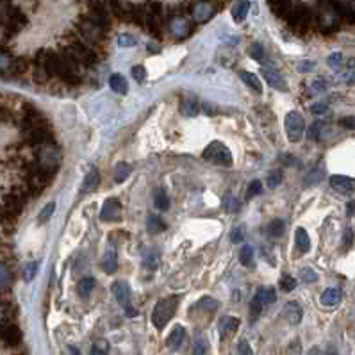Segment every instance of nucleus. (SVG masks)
<instances>
[{
	"mask_svg": "<svg viewBox=\"0 0 355 355\" xmlns=\"http://www.w3.org/2000/svg\"><path fill=\"white\" fill-rule=\"evenodd\" d=\"M64 55H68L70 59H74L77 64H86V66H93L99 61L95 49H91L89 45H86L79 38H74L64 47Z\"/></svg>",
	"mask_w": 355,
	"mask_h": 355,
	"instance_id": "nucleus-1",
	"label": "nucleus"
},
{
	"mask_svg": "<svg viewBox=\"0 0 355 355\" xmlns=\"http://www.w3.org/2000/svg\"><path fill=\"white\" fill-rule=\"evenodd\" d=\"M177 304V296H168V298L155 304L152 311V323L155 329H164L168 325V321L172 320V316L175 314Z\"/></svg>",
	"mask_w": 355,
	"mask_h": 355,
	"instance_id": "nucleus-2",
	"label": "nucleus"
},
{
	"mask_svg": "<svg viewBox=\"0 0 355 355\" xmlns=\"http://www.w3.org/2000/svg\"><path fill=\"white\" fill-rule=\"evenodd\" d=\"M77 30H79V34H80V38H82L84 43L89 45L91 49H93L95 45L102 43L104 34H105V30L102 29L100 25H97L95 22L89 20L88 16L80 18V22L77 24Z\"/></svg>",
	"mask_w": 355,
	"mask_h": 355,
	"instance_id": "nucleus-3",
	"label": "nucleus"
},
{
	"mask_svg": "<svg viewBox=\"0 0 355 355\" xmlns=\"http://www.w3.org/2000/svg\"><path fill=\"white\" fill-rule=\"evenodd\" d=\"M202 157L207 163L218 164V166H230L232 164V152L228 150L227 145L220 143V141H212L203 150Z\"/></svg>",
	"mask_w": 355,
	"mask_h": 355,
	"instance_id": "nucleus-4",
	"label": "nucleus"
},
{
	"mask_svg": "<svg viewBox=\"0 0 355 355\" xmlns=\"http://www.w3.org/2000/svg\"><path fill=\"white\" fill-rule=\"evenodd\" d=\"M284 127H286V136L291 143H298L304 134H305V122L302 118L300 113L291 111V113L286 114V122H284Z\"/></svg>",
	"mask_w": 355,
	"mask_h": 355,
	"instance_id": "nucleus-5",
	"label": "nucleus"
},
{
	"mask_svg": "<svg viewBox=\"0 0 355 355\" xmlns=\"http://www.w3.org/2000/svg\"><path fill=\"white\" fill-rule=\"evenodd\" d=\"M289 24H291L293 30H296L298 34H304L309 27H311V22H312V15L309 13L307 7L304 5H298L295 9L291 11V15H289Z\"/></svg>",
	"mask_w": 355,
	"mask_h": 355,
	"instance_id": "nucleus-6",
	"label": "nucleus"
},
{
	"mask_svg": "<svg viewBox=\"0 0 355 355\" xmlns=\"http://www.w3.org/2000/svg\"><path fill=\"white\" fill-rule=\"evenodd\" d=\"M111 291H113V296L116 298L120 305L124 307L125 312L128 316H136V311L132 309L130 305V287L125 280H116L113 282V286H111Z\"/></svg>",
	"mask_w": 355,
	"mask_h": 355,
	"instance_id": "nucleus-7",
	"label": "nucleus"
},
{
	"mask_svg": "<svg viewBox=\"0 0 355 355\" xmlns=\"http://www.w3.org/2000/svg\"><path fill=\"white\" fill-rule=\"evenodd\" d=\"M122 214V203L118 198H107L100 209V220L102 222H116Z\"/></svg>",
	"mask_w": 355,
	"mask_h": 355,
	"instance_id": "nucleus-8",
	"label": "nucleus"
},
{
	"mask_svg": "<svg viewBox=\"0 0 355 355\" xmlns=\"http://www.w3.org/2000/svg\"><path fill=\"white\" fill-rule=\"evenodd\" d=\"M170 27H172V34L177 40H184L191 32V24H189V20L184 15L173 16L172 22H170Z\"/></svg>",
	"mask_w": 355,
	"mask_h": 355,
	"instance_id": "nucleus-9",
	"label": "nucleus"
},
{
	"mask_svg": "<svg viewBox=\"0 0 355 355\" xmlns=\"http://www.w3.org/2000/svg\"><path fill=\"white\" fill-rule=\"evenodd\" d=\"M330 186L334 191L341 193V195H350L355 191V178L345 177V175H332Z\"/></svg>",
	"mask_w": 355,
	"mask_h": 355,
	"instance_id": "nucleus-10",
	"label": "nucleus"
},
{
	"mask_svg": "<svg viewBox=\"0 0 355 355\" xmlns=\"http://www.w3.org/2000/svg\"><path fill=\"white\" fill-rule=\"evenodd\" d=\"M261 74H262V77L268 80V84H270L272 88L279 89V91H286V89H287L286 80H284V77H282V75L279 74L277 70L270 68V66H262Z\"/></svg>",
	"mask_w": 355,
	"mask_h": 355,
	"instance_id": "nucleus-11",
	"label": "nucleus"
},
{
	"mask_svg": "<svg viewBox=\"0 0 355 355\" xmlns=\"http://www.w3.org/2000/svg\"><path fill=\"white\" fill-rule=\"evenodd\" d=\"M193 16H195V20L197 22H207L212 18V15H214V5L211 4V2H202V0H198L197 4L193 5L191 9Z\"/></svg>",
	"mask_w": 355,
	"mask_h": 355,
	"instance_id": "nucleus-12",
	"label": "nucleus"
},
{
	"mask_svg": "<svg viewBox=\"0 0 355 355\" xmlns=\"http://www.w3.org/2000/svg\"><path fill=\"white\" fill-rule=\"evenodd\" d=\"M282 314L286 318L291 325H298L302 321V316H304V311H302L300 304H296V302H287L284 309H282Z\"/></svg>",
	"mask_w": 355,
	"mask_h": 355,
	"instance_id": "nucleus-13",
	"label": "nucleus"
},
{
	"mask_svg": "<svg viewBox=\"0 0 355 355\" xmlns=\"http://www.w3.org/2000/svg\"><path fill=\"white\" fill-rule=\"evenodd\" d=\"M0 337H2V341H4L7 346H15L20 343L22 339V332L18 330V327L15 325H5L0 329Z\"/></svg>",
	"mask_w": 355,
	"mask_h": 355,
	"instance_id": "nucleus-14",
	"label": "nucleus"
},
{
	"mask_svg": "<svg viewBox=\"0 0 355 355\" xmlns=\"http://www.w3.org/2000/svg\"><path fill=\"white\" fill-rule=\"evenodd\" d=\"M118 268V257H116V250H114L113 245H109L107 250H105L104 257H102V270H104L107 275H113Z\"/></svg>",
	"mask_w": 355,
	"mask_h": 355,
	"instance_id": "nucleus-15",
	"label": "nucleus"
},
{
	"mask_svg": "<svg viewBox=\"0 0 355 355\" xmlns=\"http://www.w3.org/2000/svg\"><path fill=\"white\" fill-rule=\"evenodd\" d=\"M268 5H270V9H272L277 16H280V18H289V15H291L293 11L289 0H270Z\"/></svg>",
	"mask_w": 355,
	"mask_h": 355,
	"instance_id": "nucleus-16",
	"label": "nucleus"
},
{
	"mask_svg": "<svg viewBox=\"0 0 355 355\" xmlns=\"http://www.w3.org/2000/svg\"><path fill=\"white\" fill-rule=\"evenodd\" d=\"M184 337H186V330H184V327L175 325L173 327V330L170 332V335H168V339H166L168 348H172V350H178L180 345H182Z\"/></svg>",
	"mask_w": 355,
	"mask_h": 355,
	"instance_id": "nucleus-17",
	"label": "nucleus"
},
{
	"mask_svg": "<svg viewBox=\"0 0 355 355\" xmlns=\"http://www.w3.org/2000/svg\"><path fill=\"white\" fill-rule=\"evenodd\" d=\"M99 182H100V173L97 168H89L88 173H86V177H84V182H82V193H91L95 189L99 188Z\"/></svg>",
	"mask_w": 355,
	"mask_h": 355,
	"instance_id": "nucleus-18",
	"label": "nucleus"
},
{
	"mask_svg": "<svg viewBox=\"0 0 355 355\" xmlns=\"http://www.w3.org/2000/svg\"><path fill=\"white\" fill-rule=\"evenodd\" d=\"M295 241H296V248H298L300 254H307V252L311 250V237H309L305 228H302V227L296 228Z\"/></svg>",
	"mask_w": 355,
	"mask_h": 355,
	"instance_id": "nucleus-19",
	"label": "nucleus"
},
{
	"mask_svg": "<svg viewBox=\"0 0 355 355\" xmlns=\"http://www.w3.org/2000/svg\"><path fill=\"white\" fill-rule=\"evenodd\" d=\"M180 114L186 116V118H195V116L200 114V104H198L197 100L184 99L180 102Z\"/></svg>",
	"mask_w": 355,
	"mask_h": 355,
	"instance_id": "nucleus-20",
	"label": "nucleus"
},
{
	"mask_svg": "<svg viewBox=\"0 0 355 355\" xmlns=\"http://www.w3.org/2000/svg\"><path fill=\"white\" fill-rule=\"evenodd\" d=\"M321 304L325 307H334L341 302V289L337 287H330V289H325L323 295H321Z\"/></svg>",
	"mask_w": 355,
	"mask_h": 355,
	"instance_id": "nucleus-21",
	"label": "nucleus"
},
{
	"mask_svg": "<svg viewBox=\"0 0 355 355\" xmlns=\"http://www.w3.org/2000/svg\"><path fill=\"white\" fill-rule=\"evenodd\" d=\"M248 11H250V2L248 0H239L236 5H234V9H232V18L236 24H241L245 18H247Z\"/></svg>",
	"mask_w": 355,
	"mask_h": 355,
	"instance_id": "nucleus-22",
	"label": "nucleus"
},
{
	"mask_svg": "<svg viewBox=\"0 0 355 355\" xmlns=\"http://www.w3.org/2000/svg\"><path fill=\"white\" fill-rule=\"evenodd\" d=\"M239 77H241V80L245 84H247L248 88H252L255 93H261L262 91V84H261V79L257 77L255 74H252V72H239Z\"/></svg>",
	"mask_w": 355,
	"mask_h": 355,
	"instance_id": "nucleus-23",
	"label": "nucleus"
},
{
	"mask_svg": "<svg viewBox=\"0 0 355 355\" xmlns=\"http://www.w3.org/2000/svg\"><path fill=\"white\" fill-rule=\"evenodd\" d=\"M109 86H111V89H113L114 93H120V95L127 93V88H128L125 77L124 75H120V74L111 75V79H109Z\"/></svg>",
	"mask_w": 355,
	"mask_h": 355,
	"instance_id": "nucleus-24",
	"label": "nucleus"
},
{
	"mask_svg": "<svg viewBox=\"0 0 355 355\" xmlns=\"http://www.w3.org/2000/svg\"><path fill=\"white\" fill-rule=\"evenodd\" d=\"M239 329V320L230 316V318H225L222 321V327H220V330H222V337H228V335L236 334V330Z\"/></svg>",
	"mask_w": 355,
	"mask_h": 355,
	"instance_id": "nucleus-25",
	"label": "nucleus"
},
{
	"mask_svg": "<svg viewBox=\"0 0 355 355\" xmlns=\"http://www.w3.org/2000/svg\"><path fill=\"white\" fill-rule=\"evenodd\" d=\"M147 228L150 234H161V232L166 230V223L159 216H155V214H150L147 218Z\"/></svg>",
	"mask_w": 355,
	"mask_h": 355,
	"instance_id": "nucleus-26",
	"label": "nucleus"
},
{
	"mask_svg": "<svg viewBox=\"0 0 355 355\" xmlns=\"http://www.w3.org/2000/svg\"><path fill=\"white\" fill-rule=\"evenodd\" d=\"M93 287H95V279H91V277H84V279H80V280L77 282V293H79V296H82V298H88V296L93 293Z\"/></svg>",
	"mask_w": 355,
	"mask_h": 355,
	"instance_id": "nucleus-27",
	"label": "nucleus"
},
{
	"mask_svg": "<svg viewBox=\"0 0 355 355\" xmlns=\"http://www.w3.org/2000/svg\"><path fill=\"white\" fill-rule=\"evenodd\" d=\"M266 307V302H264V298H262V295H261V291L257 293L254 298H252V302H250V314H252V320H255L257 316L261 314L262 312V309Z\"/></svg>",
	"mask_w": 355,
	"mask_h": 355,
	"instance_id": "nucleus-28",
	"label": "nucleus"
},
{
	"mask_svg": "<svg viewBox=\"0 0 355 355\" xmlns=\"http://www.w3.org/2000/svg\"><path fill=\"white\" fill-rule=\"evenodd\" d=\"M130 172H132V166L127 163H118L116 164V168H114V180L116 182H125L128 178V175H130Z\"/></svg>",
	"mask_w": 355,
	"mask_h": 355,
	"instance_id": "nucleus-29",
	"label": "nucleus"
},
{
	"mask_svg": "<svg viewBox=\"0 0 355 355\" xmlns=\"http://www.w3.org/2000/svg\"><path fill=\"white\" fill-rule=\"evenodd\" d=\"M109 352H111V346H109L107 339H97L91 345L89 355H109Z\"/></svg>",
	"mask_w": 355,
	"mask_h": 355,
	"instance_id": "nucleus-30",
	"label": "nucleus"
},
{
	"mask_svg": "<svg viewBox=\"0 0 355 355\" xmlns=\"http://www.w3.org/2000/svg\"><path fill=\"white\" fill-rule=\"evenodd\" d=\"M153 205H155L159 211H166V209L170 207V198H168L166 191H164L163 188L159 189L157 195H155V202H153Z\"/></svg>",
	"mask_w": 355,
	"mask_h": 355,
	"instance_id": "nucleus-31",
	"label": "nucleus"
},
{
	"mask_svg": "<svg viewBox=\"0 0 355 355\" xmlns=\"http://www.w3.org/2000/svg\"><path fill=\"white\" fill-rule=\"evenodd\" d=\"M239 259H241L243 266H252V261H254V248L250 245H245L239 252Z\"/></svg>",
	"mask_w": 355,
	"mask_h": 355,
	"instance_id": "nucleus-32",
	"label": "nucleus"
},
{
	"mask_svg": "<svg viewBox=\"0 0 355 355\" xmlns=\"http://www.w3.org/2000/svg\"><path fill=\"white\" fill-rule=\"evenodd\" d=\"M250 55L254 57L255 61H259V63H266V54H264V49H262V45L255 43L250 47Z\"/></svg>",
	"mask_w": 355,
	"mask_h": 355,
	"instance_id": "nucleus-33",
	"label": "nucleus"
},
{
	"mask_svg": "<svg viewBox=\"0 0 355 355\" xmlns=\"http://www.w3.org/2000/svg\"><path fill=\"white\" fill-rule=\"evenodd\" d=\"M11 284V272L9 268L5 266L4 262H0V289H5V287Z\"/></svg>",
	"mask_w": 355,
	"mask_h": 355,
	"instance_id": "nucleus-34",
	"label": "nucleus"
},
{
	"mask_svg": "<svg viewBox=\"0 0 355 355\" xmlns=\"http://www.w3.org/2000/svg\"><path fill=\"white\" fill-rule=\"evenodd\" d=\"M279 286L282 287V291L289 293V291H293V289L296 287V280L293 279V277H289V275H282L280 280H279Z\"/></svg>",
	"mask_w": 355,
	"mask_h": 355,
	"instance_id": "nucleus-35",
	"label": "nucleus"
},
{
	"mask_svg": "<svg viewBox=\"0 0 355 355\" xmlns=\"http://www.w3.org/2000/svg\"><path fill=\"white\" fill-rule=\"evenodd\" d=\"M54 211H55V203H54V202L47 203V205H45V207L41 209L40 218H38V222H40V223L49 222L50 218H52V214H54Z\"/></svg>",
	"mask_w": 355,
	"mask_h": 355,
	"instance_id": "nucleus-36",
	"label": "nucleus"
},
{
	"mask_svg": "<svg viewBox=\"0 0 355 355\" xmlns=\"http://www.w3.org/2000/svg\"><path fill=\"white\" fill-rule=\"evenodd\" d=\"M300 279L307 284H312V282L318 280V273L312 270V268H302L300 270Z\"/></svg>",
	"mask_w": 355,
	"mask_h": 355,
	"instance_id": "nucleus-37",
	"label": "nucleus"
},
{
	"mask_svg": "<svg viewBox=\"0 0 355 355\" xmlns=\"http://www.w3.org/2000/svg\"><path fill=\"white\" fill-rule=\"evenodd\" d=\"M284 228H286V225H284V222L282 220H273L272 223H270V227H268V230H270V234L275 237L282 236L284 234Z\"/></svg>",
	"mask_w": 355,
	"mask_h": 355,
	"instance_id": "nucleus-38",
	"label": "nucleus"
},
{
	"mask_svg": "<svg viewBox=\"0 0 355 355\" xmlns=\"http://www.w3.org/2000/svg\"><path fill=\"white\" fill-rule=\"evenodd\" d=\"M36 272H38V262H36V261L29 262V264L24 268V280L25 282L32 280V279L36 277Z\"/></svg>",
	"mask_w": 355,
	"mask_h": 355,
	"instance_id": "nucleus-39",
	"label": "nucleus"
},
{
	"mask_svg": "<svg viewBox=\"0 0 355 355\" xmlns=\"http://www.w3.org/2000/svg\"><path fill=\"white\" fill-rule=\"evenodd\" d=\"M130 74H132V77H134V80H136V82H143V80L147 79V70H145V66H141V64H136V66H132Z\"/></svg>",
	"mask_w": 355,
	"mask_h": 355,
	"instance_id": "nucleus-40",
	"label": "nucleus"
},
{
	"mask_svg": "<svg viewBox=\"0 0 355 355\" xmlns=\"http://www.w3.org/2000/svg\"><path fill=\"white\" fill-rule=\"evenodd\" d=\"M205 352H207V341L203 337H198L193 346V355H205Z\"/></svg>",
	"mask_w": 355,
	"mask_h": 355,
	"instance_id": "nucleus-41",
	"label": "nucleus"
},
{
	"mask_svg": "<svg viewBox=\"0 0 355 355\" xmlns=\"http://www.w3.org/2000/svg\"><path fill=\"white\" fill-rule=\"evenodd\" d=\"M261 193H262V184L259 182V180H252L247 189V198H254L257 197V195H261Z\"/></svg>",
	"mask_w": 355,
	"mask_h": 355,
	"instance_id": "nucleus-42",
	"label": "nucleus"
},
{
	"mask_svg": "<svg viewBox=\"0 0 355 355\" xmlns=\"http://www.w3.org/2000/svg\"><path fill=\"white\" fill-rule=\"evenodd\" d=\"M325 127V124L323 122H316V124L311 125V128H309V138L311 139H320L321 138V128Z\"/></svg>",
	"mask_w": 355,
	"mask_h": 355,
	"instance_id": "nucleus-43",
	"label": "nucleus"
},
{
	"mask_svg": "<svg viewBox=\"0 0 355 355\" xmlns=\"http://www.w3.org/2000/svg\"><path fill=\"white\" fill-rule=\"evenodd\" d=\"M239 205H241V203L237 202L236 197H225V200H223V207L227 209V211H232V212L237 211Z\"/></svg>",
	"mask_w": 355,
	"mask_h": 355,
	"instance_id": "nucleus-44",
	"label": "nucleus"
},
{
	"mask_svg": "<svg viewBox=\"0 0 355 355\" xmlns=\"http://www.w3.org/2000/svg\"><path fill=\"white\" fill-rule=\"evenodd\" d=\"M261 295L262 298H264V302H266V305L268 304H273V302L277 300V293L273 287H264V289H261Z\"/></svg>",
	"mask_w": 355,
	"mask_h": 355,
	"instance_id": "nucleus-45",
	"label": "nucleus"
},
{
	"mask_svg": "<svg viewBox=\"0 0 355 355\" xmlns=\"http://www.w3.org/2000/svg\"><path fill=\"white\" fill-rule=\"evenodd\" d=\"M329 66L330 68H334V70H337V68H341V64H343V55L339 54V52H335V54H332L330 57H329Z\"/></svg>",
	"mask_w": 355,
	"mask_h": 355,
	"instance_id": "nucleus-46",
	"label": "nucleus"
},
{
	"mask_svg": "<svg viewBox=\"0 0 355 355\" xmlns=\"http://www.w3.org/2000/svg\"><path fill=\"white\" fill-rule=\"evenodd\" d=\"M282 182V173L280 172H272L268 175V186L270 188H277Z\"/></svg>",
	"mask_w": 355,
	"mask_h": 355,
	"instance_id": "nucleus-47",
	"label": "nucleus"
},
{
	"mask_svg": "<svg viewBox=\"0 0 355 355\" xmlns=\"http://www.w3.org/2000/svg\"><path fill=\"white\" fill-rule=\"evenodd\" d=\"M118 45L120 47H134V45H136V40H134L130 34H120Z\"/></svg>",
	"mask_w": 355,
	"mask_h": 355,
	"instance_id": "nucleus-48",
	"label": "nucleus"
},
{
	"mask_svg": "<svg viewBox=\"0 0 355 355\" xmlns=\"http://www.w3.org/2000/svg\"><path fill=\"white\" fill-rule=\"evenodd\" d=\"M13 63L5 54H0V72H5V70H13Z\"/></svg>",
	"mask_w": 355,
	"mask_h": 355,
	"instance_id": "nucleus-49",
	"label": "nucleus"
},
{
	"mask_svg": "<svg viewBox=\"0 0 355 355\" xmlns=\"http://www.w3.org/2000/svg\"><path fill=\"white\" fill-rule=\"evenodd\" d=\"M327 88H329V82L323 79H318L312 82V89H314L316 93H323V91H327Z\"/></svg>",
	"mask_w": 355,
	"mask_h": 355,
	"instance_id": "nucleus-50",
	"label": "nucleus"
},
{
	"mask_svg": "<svg viewBox=\"0 0 355 355\" xmlns=\"http://www.w3.org/2000/svg\"><path fill=\"white\" fill-rule=\"evenodd\" d=\"M237 350H239V355H254V352H252L250 345H248V341H245V339L239 341V345H237Z\"/></svg>",
	"mask_w": 355,
	"mask_h": 355,
	"instance_id": "nucleus-51",
	"label": "nucleus"
},
{
	"mask_svg": "<svg viewBox=\"0 0 355 355\" xmlns=\"http://www.w3.org/2000/svg\"><path fill=\"white\" fill-rule=\"evenodd\" d=\"M329 111V105L325 104V102H320V104H314L311 107V113L312 114H323V113H327Z\"/></svg>",
	"mask_w": 355,
	"mask_h": 355,
	"instance_id": "nucleus-52",
	"label": "nucleus"
},
{
	"mask_svg": "<svg viewBox=\"0 0 355 355\" xmlns=\"http://www.w3.org/2000/svg\"><path fill=\"white\" fill-rule=\"evenodd\" d=\"M145 264H147L148 268H155L159 264V257L157 254H150V255L147 257V261H145Z\"/></svg>",
	"mask_w": 355,
	"mask_h": 355,
	"instance_id": "nucleus-53",
	"label": "nucleus"
},
{
	"mask_svg": "<svg viewBox=\"0 0 355 355\" xmlns=\"http://www.w3.org/2000/svg\"><path fill=\"white\" fill-rule=\"evenodd\" d=\"M243 234H245V230H243V228H236V230L232 232L230 239H232L234 243H241L243 239H245V236H243Z\"/></svg>",
	"mask_w": 355,
	"mask_h": 355,
	"instance_id": "nucleus-54",
	"label": "nucleus"
},
{
	"mask_svg": "<svg viewBox=\"0 0 355 355\" xmlns=\"http://www.w3.org/2000/svg\"><path fill=\"white\" fill-rule=\"evenodd\" d=\"M346 82H348V84H355V70H352L350 74L346 75Z\"/></svg>",
	"mask_w": 355,
	"mask_h": 355,
	"instance_id": "nucleus-55",
	"label": "nucleus"
},
{
	"mask_svg": "<svg viewBox=\"0 0 355 355\" xmlns=\"http://www.w3.org/2000/svg\"><path fill=\"white\" fill-rule=\"evenodd\" d=\"M72 350V355H79V352H77V348H70Z\"/></svg>",
	"mask_w": 355,
	"mask_h": 355,
	"instance_id": "nucleus-56",
	"label": "nucleus"
},
{
	"mask_svg": "<svg viewBox=\"0 0 355 355\" xmlns=\"http://www.w3.org/2000/svg\"><path fill=\"white\" fill-rule=\"evenodd\" d=\"M329 355H337V354H335V352H334V350H332V354H330V352H329Z\"/></svg>",
	"mask_w": 355,
	"mask_h": 355,
	"instance_id": "nucleus-57",
	"label": "nucleus"
}]
</instances>
